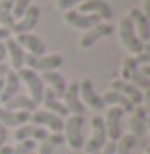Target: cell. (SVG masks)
I'll return each mask as SVG.
<instances>
[{
  "label": "cell",
  "mask_w": 150,
  "mask_h": 154,
  "mask_svg": "<svg viewBox=\"0 0 150 154\" xmlns=\"http://www.w3.org/2000/svg\"><path fill=\"white\" fill-rule=\"evenodd\" d=\"M62 134L70 150L80 152L84 146V115H68V119L64 121Z\"/></svg>",
  "instance_id": "obj_1"
},
{
  "label": "cell",
  "mask_w": 150,
  "mask_h": 154,
  "mask_svg": "<svg viewBox=\"0 0 150 154\" xmlns=\"http://www.w3.org/2000/svg\"><path fill=\"white\" fill-rule=\"evenodd\" d=\"M17 74H19L21 84H25L27 91H29L27 97L33 101L35 105H41V99H43V93H45V84L41 80L39 72L29 70V68H21V70H17Z\"/></svg>",
  "instance_id": "obj_2"
},
{
  "label": "cell",
  "mask_w": 150,
  "mask_h": 154,
  "mask_svg": "<svg viewBox=\"0 0 150 154\" xmlns=\"http://www.w3.org/2000/svg\"><path fill=\"white\" fill-rule=\"evenodd\" d=\"M117 33H119V39L123 43V48L132 54V56H138L142 51H146V43H142L136 35V29L130 21V17H123L119 21V27H117Z\"/></svg>",
  "instance_id": "obj_3"
},
{
  "label": "cell",
  "mask_w": 150,
  "mask_h": 154,
  "mask_svg": "<svg viewBox=\"0 0 150 154\" xmlns=\"http://www.w3.org/2000/svg\"><path fill=\"white\" fill-rule=\"evenodd\" d=\"M91 128H92V134L89 140H84V146H82V150L86 154H97L103 150V146L109 142V138H107V130H105V121L101 115H95L91 119Z\"/></svg>",
  "instance_id": "obj_4"
},
{
  "label": "cell",
  "mask_w": 150,
  "mask_h": 154,
  "mask_svg": "<svg viewBox=\"0 0 150 154\" xmlns=\"http://www.w3.org/2000/svg\"><path fill=\"white\" fill-rule=\"evenodd\" d=\"M64 64V58L60 54H43V56H25V68L35 72H54L58 70L60 66Z\"/></svg>",
  "instance_id": "obj_5"
},
{
  "label": "cell",
  "mask_w": 150,
  "mask_h": 154,
  "mask_svg": "<svg viewBox=\"0 0 150 154\" xmlns=\"http://www.w3.org/2000/svg\"><path fill=\"white\" fill-rule=\"evenodd\" d=\"M130 134H132L142 146H146V138H148V111H146L142 105L134 107V111H132Z\"/></svg>",
  "instance_id": "obj_6"
},
{
  "label": "cell",
  "mask_w": 150,
  "mask_h": 154,
  "mask_svg": "<svg viewBox=\"0 0 150 154\" xmlns=\"http://www.w3.org/2000/svg\"><path fill=\"white\" fill-rule=\"evenodd\" d=\"M29 123L39 125V128L47 130L49 134H56V131L64 130V119L54 115V113H49V111H45V109H35L31 113V117H29Z\"/></svg>",
  "instance_id": "obj_7"
},
{
  "label": "cell",
  "mask_w": 150,
  "mask_h": 154,
  "mask_svg": "<svg viewBox=\"0 0 150 154\" xmlns=\"http://www.w3.org/2000/svg\"><path fill=\"white\" fill-rule=\"evenodd\" d=\"M78 91H80V101H82L84 107H89V109H92V111L105 109L103 99H101V95L95 91V84H92L91 78H82L80 82H78Z\"/></svg>",
  "instance_id": "obj_8"
},
{
  "label": "cell",
  "mask_w": 150,
  "mask_h": 154,
  "mask_svg": "<svg viewBox=\"0 0 150 154\" xmlns=\"http://www.w3.org/2000/svg\"><path fill=\"white\" fill-rule=\"evenodd\" d=\"M39 17H41L39 6H33V4H31L23 17H21L19 21H14V25L11 27V35H23V33H31L35 27H37V23H39Z\"/></svg>",
  "instance_id": "obj_9"
},
{
  "label": "cell",
  "mask_w": 150,
  "mask_h": 154,
  "mask_svg": "<svg viewBox=\"0 0 150 154\" xmlns=\"http://www.w3.org/2000/svg\"><path fill=\"white\" fill-rule=\"evenodd\" d=\"M64 23L72 27V29H80V31H89L91 27L103 23L97 14H82L78 11H66L64 12Z\"/></svg>",
  "instance_id": "obj_10"
},
{
  "label": "cell",
  "mask_w": 150,
  "mask_h": 154,
  "mask_svg": "<svg viewBox=\"0 0 150 154\" xmlns=\"http://www.w3.org/2000/svg\"><path fill=\"white\" fill-rule=\"evenodd\" d=\"M115 33V27L111 23H99L95 25V27H91L89 31H84V35L80 37V48L82 49H89L92 48L99 39H103V37H109Z\"/></svg>",
  "instance_id": "obj_11"
},
{
  "label": "cell",
  "mask_w": 150,
  "mask_h": 154,
  "mask_svg": "<svg viewBox=\"0 0 150 154\" xmlns=\"http://www.w3.org/2000/svg\"><path fill=\"white\" fill-rule=\"evenodd\" d=\"M121 119H123V111L117 109V107H109L107 115H105V130H107V138L111 142H117L121 136H123V130H121Z\"/></svg>",
  "instance_id": "obj_12"
},
{
  "label": "cell",
  "mask_w": 150,
  "mask_h": 154,
  "mask_svg": "<svg viewBox=\"0 0 150 154\" xmlns=\"http://www.w3.org/2000/svg\"><path fill=\"white\" fill-rule=\"evenodd\" d=\"M62 103L68 109V115H84V105H82V101H80L78 82L66 84V93L62 97Z\"/></svg>",
  "instance_id": "obj_13"
},
{
  "label": "cell",
  "mask_w": 150,
  "mask_h": 154,
  "mask_svg": "<svg viewBox=\"0 0 150 154\" xmlns=\"http://www.w3.org/2000/svg\"><path fill=\"white\" fill-rule=\"evenodd\" d=\"M76 11L82 12V14H97L103 23L113 17V11L109 6V2H105V0H86V2H82Z\"/></svg>",
  "instance_id": "obj_14"
},
{
  "label": "cell",
  "mask_w": 150,
  "mask_h": 154,
  "mask_svg": "<svg viewBox=\"0 0 150 154\" xmlns=\"http://www.w3.org/2000/svg\"><path fill=\"white\" fill-rule=\"evenodd\" d=\"M109 91L121 93V95L126 97V99H130V103H132L134 107H140L142 103H144V99H146L142 91H138V88H136L134 84H130L127 80H121V78H119V80H113V82H111V88H109Z\"/></svg>",
  "instance_id": "obj_15"
},
{
  "label": "cell",
  "mask_w": 150,
  "mask_h": 154,
  "mask_svg": "<svg viewBox=\"0 0 150 154\" xmlns=\"http://www.w3.org/2000/svg\"><path fill=\"white\" fill-rule=\"evenodd\" d=\"M127 17H130V21H132L134 29H136L138 39L142 41V43H146V41L150 39V19L140 11V8H132V11L127 12Z\"/></svg>",
  "instance_id": "obj_16"
},
{
  "label": "cell",
  "mask_w": 150,
  "mask_h": 154,
  "mask_svg": "<svg viewBox=\"0 0 150 154\" xmlns=\"http://www.w3.org/2000/svg\"><path fill=\"white\" fill-rule=\"evenodd\" d=\"M14 39L29 56H43L45 54V43L41 41V37L33 35V33H23V35H17Z\"/></svg>",
  "instance_id": "obj_17"
},
{
  "label": "cell",
  "mask_w": 150,
  "mask_h": 154,
  "mask_svg": "<svg viewBox=\"0 0 150 154\" xmlns=\"http://www.w3.org/2000/svg\"><path fill=\"white\" fill-rule=\"evenodd\" d=\"M47 134L49 131L43 130V128H39V125H33V123H25L21 128H17L14 131V140L17 142H23V140H33V142H43L47 138Z\"/></svg>",
  "instance_id": "obj_18"
},
{
  "label": "cell",
  "mask_w": 150,
  "mask_h": 154,
  "mask_svg": "<svg viewBox=\"0 0 150 154\" xmlns=\"http://www.w3.org/2000/svg\"><path fill=\"white\" fill-rule=\"evenodd\" d=\"M29 117L31 113H25V111H8L0 105V125H4L6 130L8 128H21L25 123H29Z\"/></svg>",
  "instance_id": "obj_19"
},
{
  "label": "cell",
  "mask_w": 150,
  "mask_h": 154,
  "mask_svg": "<svg viewBox=\"0 0 150 154\" xmlns=\"http://www.w3.org/2000/svg\"><path fill=\"white\" fill-rule=\"evenodd\" d=\"M4 49H6V58L11 60V66L12 70H21V68H25V54L23 48L17 43V39L14 37H8L6 41H4Z\"/></svg>",
  "instance_id": "obj_20"
},
{
  "label": "cell",
  "mask_w": 150,
  "mask_h": 154,
  "mask_svg": "<svg viewBox=\"0 0 150 154\" xmlns=\"http://www.w3.org/2000/svg\"><path fill=\"white\" fill-rule=\"evenodd\" d=\"M39 76H41V80H43V84H45V88H49L58 99L64 97V93H66V78H64L58 70L43 72V74H39Z\"/></svg>",
  "instance_id": "obj_21"
},
{
  "label": "cell",
  "mask_w": 150,
  "mask_h": 154,
  "mask_svg": "<svg viewBox=\"0 0 150 154\" xmlns=\"http://www.w3.org/2000/svg\"><path fill=\"white\" fill-rule=\"evenodd\" d=\"M21 93V80H19V74L14 70H8L4 76V84H2V93H0V103L4 105L6 101H11L14 95Z\"/></svg>",
  "instance_id": "obj_22"
},
{
  "label": "cell",
  "mask_w": 150,
  "mask_h": 154,
  "mask_svg": "<svg viewBox=\"0 0 150 154\" xmlns=\"http://www.w3.org/2000/svg\"><path fill=\"white\" fill-rule=\"evenodd\" d=\"M41 105H43V109H45V111H49V113H54V115H58V117H62V119L68 117V109L64 107L62 99H58V97L54 95L49 88H45V93H43Z\"/></svg>",
  "instance_id": "obj_23"
},
{
  "label": "cell",
  "mask_w": 150,
  "mask_h": 154,
  "mask_svg": "<svg viewBox=\"0 0 150 154\" xmlns=\"http://www.w3.org/2000/svg\"><path fill=\"white\" fill-rule=\"evenodd\" d=\"M101 99H103V105L105 107H117V109H121L123 113H132V111H134V105L130 103V99H126L121 93L107 91Z\"/></svg>",
  "instance_id": "obj_24"
},
{
  "label": "cell",
  "mask_w": 150,
  "mask_h": 154,
  "mask_svg": "<svg viewBox=\"0 0 150 154\" xmlns=\"http://www.w3.org/2000/svg\"><path fill=\"white\" fill-rule=\"evenodd\" d=\"M2 107H4V109H8V111H25V113H33L35 109H37V105H35L27 95H23V93L14 95L11 101H6Z\"/></svg>",
  "instance_id": "obj_25"
},
{
  "label": "cell",
  "mask_w": 150,
  "mask_h": 154,
  "mask_svg": "<svg viewBox=\"0 0 150 154\" xmlns=\"http://www.w3.org/2000/svg\"><path fill=\"white\" fill-rule=\"evenodd\" d=\"M127 82L134 84L138 91H148L150 88V66H140L127 76Z\"/></svg>",
  "instance_id": "obj_26"
},
{
  "label": "cell",
  "mask_w": 150,
  "mask_h": 154,
  "mask_svg": "<svg viewBox=\"0 0 150 154\" xmlns=\"http://www.w3.org/2000/svg\"><path fill=\"white\" fill-rule=\"evenodd\" d=\"M138 148H142V144L132 134H123L115 142V154H136Z\"/></svg>",
  "instance_id": "obj_27"
},
{
  "label": "cell",
  "mask_w": 150,
  "mask_h": 154,
  "mask_svg": "<svg viewBox=\"0 0 150 154\" xmlns=\"http://www.w3.org/2000/svg\"><path fill=\"white\" fill-rule=\"evenodd\" d=\"M29 6H31V0H12V17H14V21H19L27 12Z\"/></svg>",
  "instance_id": "obj_28"
},
{
  "label": "cell",
  "mask_w": 150,
  "mask_h": 154,
  "mask_svg": "<svg viewBox=\"0 0 150 154\" xmlns=\"http://www.w3.org/2000/svg\"><path fill=\"white\" fill-rule=\"evenodd\" d=\"M138 68V64H136V60H134V56H130V58L123 62V66H121V80H127V76L132 74V72Z\"/></svg>",
  "instance_id": "obj_29"
},
{
  "label": "cell",
  "mask_w": 150,
  "mask_h": 154,
  "mask_svg": "<svg viewBox=\"0 0 150 154\" xmlns=\"http://www.w3.org/2000/svg\"><path fill=\"white\" fill-rule=\"evenodd\" d=\"M82 2H86V0H58V8L60 11H74V8H78Z\"/></svg>",
  "instance_id": "obj_30"
},
{
  "label": "cell",
  "mask_w": 150,
  "mask_h": 154,
  "mask_svg": "<svg viewBox=\"0 0 150 154\" xmlns=\"http://www.w3.org/2000/svg\"><path fill=\"white\" fill-rule=\"evenodd\" d=\"M54 150H56V146L49 142V140H43V142L37 144V150H35V154H54Z\"/></svg>",
  "instance_id": "obj_31"
},
{
  "label": "cell",
  "mask_w": 150,
  "mask_h": 154,
  "mask_svg": "<svg viewBox=\"0 0 150 154\" xmlns=\"http://www.w3.org/2000/svg\"><path fill=\"white\" fill-rule=\"evenodd\" d=\"M47 140L54 144L56 148H58V146H62V144H66V140H64V134H62V131H56V134H47Z\"/></svg>",
  "instance_id": "obj_32"
},
{
  "label": "cell",
  "mask_w": 150,
  "mask_h": 154,
  "mask_svg": "<svg viewBox=\"0 0 150 154\" xmlns=\"http://www.w3.org/2000/svg\"><path fill=\"white\" fill-rule=\"evenodd\" d=\"M134 60H136V64L140 66H150V54L148 51H142V54H138V56H134Z\"/></svg>",
  "instance_id": "obj_33"
},
{
  "label": "cell",
  "mask_w": 150,
  "mask_h": 154,
  "mask_svg": "<svg viewBox=\"0 0 150 154\" xmlns=\"http://www.w3.org/2000/svg\"><path fill=\"white\" fill-rule=\"evenodd\" d=\"M21 148H23L25 152H35L37 150V142H33V140H23V142H17Z\"/></svg>",
  "instance_id": "obj_34"
},
{
  "label": "cell",
  "mask_w": 150,
  "mask_h": 154,
  "mask_svg": "<svg viewBox=\"0 0 150 154\" xmlns=\"http://www.w3.org/2000/svg\"><path fill=\"white\" fill-rule=\"evenodd\" d=\"M6 140H8V130L4 125H0V148L6 146Z\"/></svg>",
  "instance_id": "obj_35"
},
{
  "label": "cell",
  "mask_w": 150,
  "mask_h": 154,
  "mask_svg": "<svg viewBox=\"0 0 150 154\" xmlns=\"http://www.w3.org/2000/svg\"><path fill=\"white\" fill-rule=\"evenodd\" d=\"M101 154H115V142H111V140H109V142L103 146Z\"/></svg>",
  "instance_id": "obj_36"
},
{
  "label": "cell",
  "mask_w": 150,
  "mask_h": 154,
  "mask_svg": "<svg viewBox=\"0 0 150 154\" xmlns=\"http://www.w3.org/2000/svg\"><path fill=\"white\" fill-rule=\"evenodd\" d=\"M8 37H11V31H8V29H4V27H0V43H4Z\"/></svg>",
  "instance_id": "obj_37"
},
{
  "label": "cell",
  "mask_w": 150,
  "mask_h": 154,
  "mask_svg": "<svg viewBox=\"0 0 150 154\" xmlns=\"http://www.w3.org/2000/svg\"><path fill=\"white\" fill-rule=\"evenodd\" d=\"M140 11H142V12H144V14L150 19V0H144V6H142Z\"/></svg>",
  "instance_id": "obj_38"
},
{
  "label": "cell",
  "mask_w": 150,
  "mask_h": 154,
  "mask_svg": "<svg viewBox=\"0 0 150 154\" xmlns=\"http://www.w3.org/2000/svg\"><path fill=\"white\" fill-rule=\"evenodd\" d=\"M6 60V49H4V43H0V64H4Z\"/></svg>",
  "instance_id": "obj_39"
},
{
  "label": "cell",
  "mask_w": 150,
  "mask_h": 154,
  "mask_svg": "<svg viewBox=\"0 0 150 154\" xmlns=\"http://www.w3.org/2000/svg\"><path fill=\"white\" fill-rule=\"evenodd\" d=\"M11 70V68H8V66H6V64H0V78H4V76H6V72Z\"/></svg>",
  "instance_id": "obj_40"
},
{
  "label": "cell",
  "mask_w": 150,
  "mask_h": 154,
  "mask_svg": "<svg viewBox=\"0 0 150 154\" xmlns=\"http://www.w3.org/2000/svg\"><path fill=\"white\" fill-rule=\"evenodd\" d=\"M12 154H29V152H25L23 148H21V146H19V144H17V146H14V148H12Z\"/></svg>",
  "instance_id": "obj_41"
},
{
  "label": "cell",
  "mask_w": 150,
  "mask_h": 154,
  "mask_svg": "<svg viewBox=\"0 0 150 154\" xmlns=\"http://www.w3.org/2000/svg\"><path fill=\"white\" fill-rule=\"evenodd\" d=\"M0 154H12V148L11 146H2L0 148Z\"/></svg>",
  "instance_id": "obj_42"
},
{
  "label": "cell",
  "mask_w": 150,
  "mask_h": 154,
  "mask_svg": "<svg viewBox=\"0 0 150 154\" xmlns=\"http://www.w3.org/2000/svg\"><path fill=\"white\" fill-rule=\"evenodd\" d=\"M2 84H4V78H0V93H2Z\"/></svg>",
  "instance_id": "obj_43"
},
{
  "label": "cell",
  "mask_w": 150,
  "mask_h": 154,
  "mask_svg": "<svg viewBox=\"0 0 150 154\" xmlns=\"http://www.w3.org/2000/svg\"><path fill=\"white\" fill-rule=\"evenodd\" d=\"M29 154H35V152H29Z\"/></svg>",
  "instance_id": "obj_44"
},
{
  "label": "cell",
  "mask_w": 150,
  "mask_h": 154,
  "mask_svg": "<svg viewBox=\"0 0 150 154\" xmlns=\"http://www.w3.org/2000/svg\"><path fill=\"white\" fill-rule=\"evenodd\" d=\"M97 154H101V152H97Z\"/></svg>",
  "instance_id": "obj_45"
},
{
  "label": "cell",
  "mask_w": 150,
  "mask_h": 154,
  "mask_svg": "<svg viewBox=\"0 0 150 154\" xmlns=\"http://www.w3.org/2000/svg\"><path fill=\"white\" fill-rule=\"evenodd\" d=\"M144 154H146V152H144Z\"/></svg>",
  "instance_id": "obj_46"
}]
</instances>
